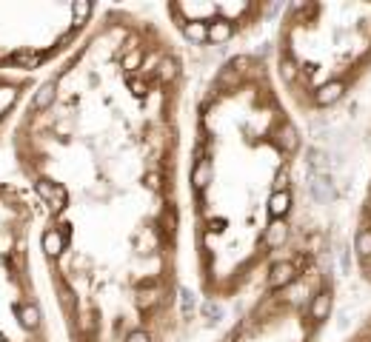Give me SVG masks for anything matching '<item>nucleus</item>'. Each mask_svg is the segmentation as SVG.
<instances>
[{"label": "nucleus", "instance_id": "2", "mask_svg": "<svg viewBox=\"0 0 371 342\" xmlns=\"http://www.w3.org/2000/svg\"><path fill=\"white\" fill-rule=\"evenodd\" d=\"M186 280L203 331L246 303L323 220L309 140L269 72L263 46L194 68L183 151Z\"/></svg>", "mask_w": 371, "mask_h": 342}, {"label": "nucleus", "instance_id": "4", "mask_svg": "<svg viewBox=\"0 0 371 342\" xmlns=\"http://www.w3.org/2000/svg\"><path fill=\"white\" fill-rule=\"evenodd\" d=\"M340 303V268L326 220H314L263 285L200 342H326Z\"/></svg>", "mask_w": 371, "mask_h": 342}, {"label": "nucleus", "instance_id": "9", "mask_svg": "<svg viewBox=\"0 0 371 342\" xmlns=\"http://www.w3.org/2000/svg\"><path fill=\"white\" fill-rule=\"evenodd\" d=\"M37 83H40V77H9V75H0V151L6 149L9 131H12L15 120H17L23 103L29 100V95L35 91Z\"/></svg>", "mask_w": 371, "mask_h": 342}, {"label": "nucleus", "instance_id": "5", "mask_svg": "<svg viewBox=\"0 0 371 342\" xmlns=\"http://www.w3.org/2000/svg\"><path fill=\"white\" fill-rule=\"evenodd\" d=\"M317 209L340 268V303L371 296V97L340 134L309 149Z\"/></svg>", "mask_w": 371, "mask_h": 342}, {"label": "nucleus", "instance_id": "7", "mask_svg": "<svg viewBox=\"0 0 371 342\" xmlns=\"http://www.w3.org/2000/svg\"><path fill=\"white\" fill-rule=\"evenodd\" d=\"M100 3L0 0V75L43 77L86 37Z\"/></svg>", "mask_w": 371, "mask_h": 342}, {"label": "nucleus", "instance_id": "3", "mask_svg": "<svg viewBox=\"0 0 371 342\" xmlns=\"http://www.w3.org/2000/svg\"><path fill=\"white\" fill-rule=\"evenodd\" d=\"M263 52L309 149L323 146L371 97V0L280 3Z\"/></svg>", "mask_w": 371, "mask_h": 342}, {"label": "nucleus", "instance_id": "1", "mask_svg": "<svg viewBox=\"0 0 371 342\" xmlns=\"http://www.w3.org/2000/svg\"><path fill=\"white\" fill-rule=\"evenodd\" d=\"M194 68L157 3H100L23 103L12 177L63 342H200L186 280L183 151Z\"/></svg>", "mask_w": 371, "mask_h": 342}, {"label": "nucleus", "instance_id": "6", "mask_svg": "<svg viewBox=\"0 0 371 342\" xmlns=\"http://www.w3.org/2000/svg\"><path fill=\"white\" fill-rule=\"evenodd\" d=\"M0 342H63L37 257V214L15 177H0Z\"/></svg>", "mask_w": 371, "mask_h": 342}, {"label": "nucleus", "instance_id": "8", "mask_svg": "<svg viewBox=\"0 0 371 342\" xmlns=\"http://www.w3.org/2000/svg\"><path fill=\"white\" fill-rule=\"evenodd\" d=\"M166 29L183 46L192 68H206L235 52L263 46L280 12L271 0H203L157 3Z\"/></svg>", "mask_w": 371, "mask_h": 342}]
</instances>
